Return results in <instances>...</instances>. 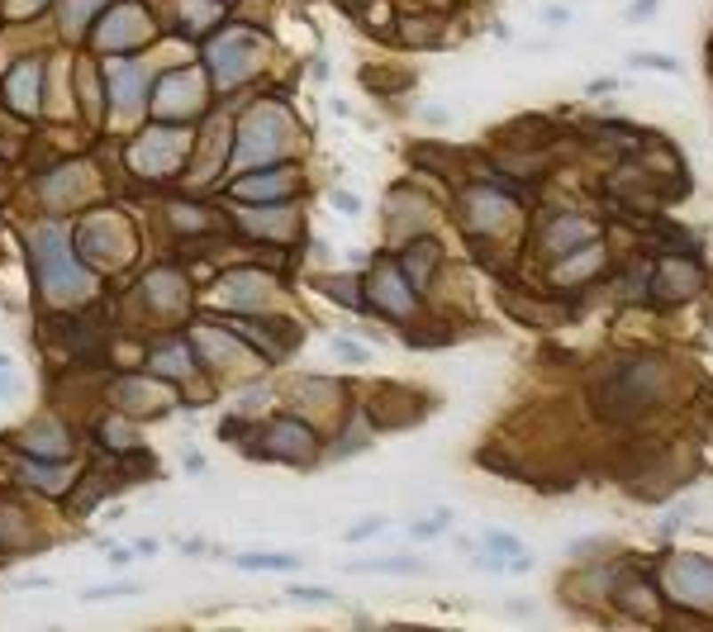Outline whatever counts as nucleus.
<instances>
[{
  "label": "nucleus",
  "mask_w": 713,
  "mask_h": 632,
  "mask_svg": "<svg viewBox=\"0 0 713 632\" xmlns=\"http://www.w3.org/2000/svg\"><path fill=\"white\" fill-rule=\"evenodd\" d=\"M124 595H133V585H100V589H86V604H100V599H124Z\"/></svg>",
  "instance_id": "obj_5"
},
{
  "label": "nucleus",
  "mask_w": 713,
  "mask_h": 632,
  "mask_svg": "<svg viewBox=\"0 0 713 632\" xmlns=\"http://www.w3.org/2000/svg\"><path fill=\"white\" fill-rule=\"evenodd\" d=\"M589 233H595V228L581 224V219H571V224H557V228H552V247H557V252H566L571 243H585Z\"/></svg>",
  "instance_id": "obj_3"
},
{
  "label": "nucleus",
  "mask_w": 713,
  "mask_h": 632,
  "mask_svg": "<svg viewBox=\"0 0 713 632\" xmlns=\"http://www.w3.org/2000/svg\"><path fill=\"white\" fill-rule=\"evenodd\" d=\"M628 62H633V67H647V72H670V76H680V62H676V58H661V52H633Z\"/></svg>",
  "instance_id": "obj_4"
},
{
  "label": "nucleus",
  "mask_w": 713,
  "mask_h": 632,
  "mask_svg": "<svg viewBox=\"0 0 713 632\" xmlns=\"http://www.w3.org/2000/svg\"><path fill=\"white\" fill-rule=\"evenodd\" d=\"M291 599H305V604H324V599H333L328 589H314V585H300V589H291Z\"/></svg>",
  "instance_id": "obj_6"
},
{
  "label": "nucleus",
  "mask_w": 713,
  "mask_h": 632,
  "mask_svg": "<svg viewBox=\"0 0 713 632\" xmlns=\"http://www.w3.org/2000/svg\"><path fill=\"white\" fill-rule=\"evenodd\" d=\"M666 589H670V599L704 609V604H713V566L699 556H676L666 566Z\"/></svg>",
  "instance_id": "obj_1"
},
{
  "label": "nucleus",
  "mask_w": 713,
  "mask_h": 632,
  "mask_svg": "<svg viewBox=\"0 0 713 632\" xmlns=\"http://www.w3.org/2000/svg\"><path fill=\"white\" fill-rule=\"evenodd\" d=\"M238 566H243V571H291V566H300V556H285V552H248V556H238Z\"/></svg>",
  "instance_id": "obj_2"
}]
</instances>
